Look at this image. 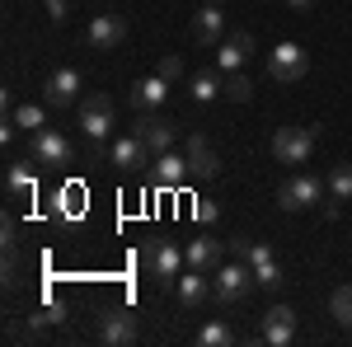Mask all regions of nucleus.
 Segmentation results:
<instances>
[{"mask_svg":"<svg viewBox=\"0 0 352 347\" xmlns=\"http://www.w3.org/2000/svg\"><path fill=\"white\" fill-rule=\"evenodd\" d=\"M254 287H258V282H254V267L235 258V263H221V267H217L212 295H217L221 305H240V300H244L249 291H254Z\"/></svg>","mask_w":352,"mask_h":347,"instance_id":"f257e3e1","label":"nucleus"},{"mask_svg":"<svg viewBox=\"0 0 352 347\" xmlns=\"http://www.w3.org/2000/svg\"><path fill=\"white\" fill-rule=\"evenodd\" d=\"M320 202H324V179H315V174H292L277 188L282 212H305V207H320Z\"/></svg>","mask_w":352,"mask_h":347,"instance_id":"f03ea898","label":"nucleus"},{"mask_svg":"<svg viewBox=\"0 0 352 347\" xmlns=\"http://www.w3.org/2000/svg\"><path fill=\"white\" fill-rule=\"evenodd\" d=\"M315 150V127H277L272 132V160L277 164H305Z\"/></svg>","mask_w":352,"mask_h":347,"instance_id":"7ed1b4c3","label":"nucleus"},{"mask_svg":"<svg viewBox=\"0 0 352 347\" xmlns=\"http://www.w3.org/2000/svg\"><path fill=\"white\" fill-rule=\"evenodd\" d=\"M305 71H310V56H305L300 43H277V47L268 52V76L277 85H296Z\"/></svg>","mask_w":352,"mask_h":347,"instance_id":"20e7f679","label":"nucleus"},{"mask_svg":"<svg viewBox=\"0 0 352 347\" xmlns=\"http://www.w3.org/2000/svg\"><path fill=\"white\" fill-rule=\"evenodd\" d=\"M146 267H151V277L155 282H179V272L188 267V254H179V244H169V240H151L146 244Z\"/></svg>","mask_w":352,"mask_h":347,"instance_id":"39448f33","label":"nucleus"},{"mask_svg":"<svg viewBox=\"0 0 352 347\" xmlns=\"http://www.w3.org/2000/svg\"><path fill=\"white\" fill-rule=\"evenodd\" d=\"M80 132L94 141V146H104L113 136V99L109 94H89L80 104Z\"/></svg>","mask_w":352,"mask_h":347,"instance_id":"423d86ee","label":"nucleus"},{"mask_svg":"<svg viewBox=\"0 0 352 347\" xmlns=\"http://www.w3.org/2000/svg\"><path fill=\"white\" fill-rule=\"evenodd\" d=\"M136 338H141V315H132V310H104L99 343L104 347H132Z\"/></svg>","mask_w":352,"mask_h":347,"instance_id":"0eeeda50","label":"nucleus"},{"mask_svg":"<svg viewBox=\"0 0 352 347\" xmlns=\"http://www.w3.org/2000/svg\"><path fill=\"white\" fill-rule=\"evenodd\" d=\"M76 160V150H71V141L52 127H43V132H33V164H43V169H61V164Z\"/></svg>","mask_w":352,"mask_h":347,"instance_id":"6e6552de","label":"nucleus"},{"mask_svg":"<svg viewBox=\"0 0 352 347\" xmlns=\"http://www.w3.org/2000/svg\"><path fill=\"white\" fill-rule=\"evenodd\" d=\"M122 38H127V19H122V14H94L89 28H85V43H89L94 52H113V47H122Z\"/></svg>","mask_w":352,"mask_h":347,"instance_id":"1a4fd4ad","label":"nucleus"},{"mask_svg":"<svg viewBox=\"0 0 352 347\" xmlns=\"http://www.w3.org/2000/svg\"><path fill=\"white\" fill-rule=\"evenodd\" d=\"M76 99H80V71H76V66L52 71L47 85H43V104H47V108H71Z\"/></svg>","mask_w":352,"mask_h":347,"instance_id":"9d476101","label":"nucleus"},{"mask_svg":"<svg viewBox=\"0 0 352 347\" xmlns=\"http://www.w3.org/2000/svg\"><path fill=\"white\" fill-rule=\"evenodd\" d=\"M141 122H136V136H141V146L151 150V155H164L169 146H174V122L164 117V113H136Z\"/></svg>","mask_w":352,"mask_h":347,"instance_id":"9b49d317","label":"nucleus"},{"mask_svg":"<svg viewBox=\"0 0 352 347\" xmlns=\"http://www.w3.org/2000/svg\"><path fill=\"white\" fill-rule=\"evenodd\" d=\"M296 338V310L292 305H272L263 315V343L268 347H287Z\"/></svg>","mask_w":352,"mask_h":347,"instance_id":"f8f14e48","label":"nucleus"},{"mask_svg":"<svg viewBox=\"0 0 352 347\" xmlns=\"http://www.w3.org/2000/svg\"><path fill=\"white\" fill-rule=\"evenodd\" d=\"M164 99H169V80H164V76H146V80L132 85V108L136 113H160Z\"/></svg>","mask_w":352,"mask_h":347,"instance_id":"ddd939ff","label":"nucleus"},{"mask_svg":"<svg viewBox=\"0 0 352 347\" xmlns=\"http://www.w3.org/2000/svg\"><path fill=\"white\" fill-rule=\"evenodd\" d=\"M249 52H254V33H230V38H221L217 71H221V76H226V71H240L244 61H249Z\"/></svg>","mask_w":352,"mask_h":347,"instance_id":"4468645a","label":"nucleus"},{"mask_svg":"<svg viewBox=\"0 0 352 347\" xmlns=\"http://www.w3.org/2000/svg\"><path fill=\"white\" fill-rule=\"evenodd\" d=\"M146 155H151V150H146V146H141V136H118V141H113L109 146V164L113 169H122V174H132V169H141V164H146Z\"/></svg>","mask_w":352,"mask_h":347,"instance_id":"2eb2a0df","label":"nucleus"},{"mask_svg":"<svg viewBox=\"0 0 352 347\" xmlns=\"http://www.w3.org/2000/svg\"><path fill=\"white\" fill-rule=\"evenodd\" d=\"M207 300H212V282H207V272H197V267L179 272V305H184V310H202Z\"/></svg>","mask_w":352,"mask_h":347,"instance_id":"dca6fc26","label":"nucleus"},{"mask_svg":"<svg viewBox=\"0 0 352 347\" xmlns=\"http://www.w3.org/2000/svg\"><path fill=\"white\" fill-rule=\"evenodd\" d=\"M188 174L192 179H217L221 174V160H217V150H212L207 136H192L188 141Z\"/></svg>","mask_w":352,"mask_h":347,"instance_id":"f3484780","label":"nucleus"},{"mask_svg":"<svg viewBox=\"0 0 352 347\" xmlns=\"http://www.w3.org/2000/svg\"><path fill=\"white\" fill-rule=\"evenodd\" d=\"M192 174H188V155H174V150H164L160 160H155V183L160 188H184Z\"/></svg>","mask_w":352,"mask_h":347,"instance_id":"a211bd4d","label":"nucleus"},{"mask_svg":"<svg viewBox=\"0 0 352 347\" xmlns=\"http://www.w3.org/2000/svg\"><path fill=\"white\" fill-rule=\"evenodd\" d=\"M184 254H188V267H197V272H217L221 267V240H212V235L192 240Z\"/></svg>","mask_w":352,"mask_h":347,"instance_id":"6ab92c4d","label":"nucleus"},{"mask_svg":"<svg viewBox=\"0 0 352 347\" xmlns=\"http://www.w3.org/2000/svg\"><path fill=\"white\" fill-rule=\"evenodd\" d=\"M221 33H226V14H221L217 5H207V10L192 14V43H217Z\"/></svg>","mask_w":352,"mask_h":347,"instance_id":"aec40b11","label":"nucleus"},{"mask_svg":"<svg viewBox=\"0 0 352 347\" xmlns=\"http://www.w3.org/2000/svg\"><path fill=\"white\" fill-rule=\"evenodd\" d=\"M217 94H226V76L221 71H197L188 80V99L192 104H212Z\"/></svg>","mask_w":352,"mask_h":347,"instance_id":"412c9836","label":"nucleus"},{"mask_svg":"<svg viewBox=\"0 0 352 347\" xmlns=\"http://www.w3.org/2000/svg\"><path fill=\"white\" fill-rule=\"evenodd\" d=\"M5 192H10V202L33 197V169H28V164H10V169H5Z\"/></svg>","mask_w":352,"mask_h":347,"instance_id":"4be33fe9","label":"nucleus"},{"mask_svg":"<svg viewBox=\"0 0 352 347\" xmlns=\"http://www.w3.org/2000/svg\"><path fill=\"white\" fill-rule=\"evenodd\" d=\"M230 249H235V258H240V263H249V267H258V263H268L272 258V249L263 240H249V235H235V240H230Z\"/></svg>","mask_w":352,"mask_h":347,"instance_id":"5701e85b","label":"nucleus"},{"mask_svg":"<svg viewBox=\"0 0 352 347\" xmlns=\"http://www.w3.org/2000/svg\"><path fill=\"white\" fill-rule=\"evenodd\" d=\"M43 117H47V104H10V122L24 132H43Z\"/></svg>","mask_w":352,"mask_h":347,"instance_id":"b1692460","label":"nucleus"},{"mask_svg":"<svg viewBox=\"0 0 352 347\" xmlns=\"http://www.w3.org/2000/svg\"><path fill=\"white\" fill-rule=\"evenodd\" d=\"M47 324H66V310H61L56 300H43V305H38V310L28 315V338H38V333H43Z\"/></svg>","mask_w":352,"mask_h":347,"instance_id":"393cba45","label":"nucleus"},{"mask_svg":"<svg viewBox=\"0 0 352 347\" xmlns=\"http://www.w3.org/2000/svg\"><path fill=\"white\" fill-rule=\"evenodd\" d=\"M329 197L333 202H352V164H333L329 169Z\"/></svg>","mask_w":352,"mask_h":347,"instance_id":"a878e982","label":"nucleus"},{"mask_svg":"<svg viewBox=\"0 0 352 347\" xmlns=\"http://www.w3.org/2000/svg\"><path fill=\"white\" fill-rule=\"evenodd\" d=\"M254 282H258L263 291H277V287L287 282V272H282V263H277V258H268V263L254 267Z\"/></svg>","mask_w":352,"mask_h":347,"instance_id":"bb28decb","label":"nucleus"},{"mask_svg":"<svg viewBox=\"0 0 352 347\" xmlns=\"http://www.w3.org/2000/svg\"><path fill=\"white\" fill-rule=\"evenodd\" d=\"M197 343H202V347H230V343H235V333H230L226 324H202V328H197Z\"/></svg>","mask_w":352,"mask_h":347,"instance_id":"cd10ccee","label":"nucleus"},{"mask_svg":"<svg viewBox=\"0 0 352 347\" xmlns=\"http://www.w3.org/2000/svg\"><path fill=\"white\" fill-rule=\"evenodd\" d=\"M254 94V85H249V76L244 71H226V99H235V104H244Z\"/></svg>","mask_w":352,"mask_h":347,"instance_id":"c85d7f7f","label":"nucleus"},{"mask_svg":"<svg viewBox=\"0 0 352 347\" xmlns=\"http://www.w3.org/2000/svg\"><path fill=\"white\" fill-rule=\"evenodd\" d=\"M329 310H333V320H338V324H348V328H352V287H338L333 300H329Z\"/></svg>","mask_w":352,"mask_h":347,"instance_id":"c756f323","label":"nucleus"},{"mask_svg":"<svg viewBox=\"0 0 352 347\" xmlns=\"http://www.w3.org/2000/svg\"><path fill=\"white\" fill-rule=\"evenodd\" d=\"M155 76H164L169 85H179V80H184V56H174V52H169V56H160Z\"/></svg>","mask_w":352,"mask_h":347,"instance_id":"7c9ffc66","label":"nucleus"},{"mask_svg":"<svg viewBox=\"0 0 352 347\" xmlns=\"http://www.w3.org/2000/svg\"><path fill=\"white\" fill-rule=\"evenodd\" d=\"M217 216H221L217 202H197V221H202V225H207V221H217Z\"/></svg>","mask_w":352,"mask_h":347,"instance_id":"2f4dec72","label":"nucleus"},{"mask_svg":"<svg viewBox=\"0 0 352 347\" xmlns=\"http://www.w3.org/2000/svg\"><path fill=\"white\" fill-rule=\"evenodd\" d=\"M287 5H292L296 14H305V10H315V0H287Z\"/></svg>","mask_w":352,"mask_h":347,"instance_id":"473e14b6","label":"nucleus"},{"mask_svg":"<svg viewBox=\"0 0 352 347\" xmlns=\"http://www.w3.org/2000/svg\"><path fill=\"white\" fill-rule=\"evenodd\" d=\"M47 10H52V19H66V5L61 0H47Z\"/></svg>","mask_w":352,"mask_h":347,"instance_id":"72a5a7b5","label":"nucleus"},{"mask_svg":"<svg viewBox=\"0 0 352 347\" xmlns=\"http://www.w3.org/2000/svg\"><path fill=\"white\" fill-rule=\"evenodd\" d=\"M207 5H221V0H207Z\"/></svg>","mask_w":352,"mask_h":347,"instance_id":"f704fd0d","label":"nucleus"}]
</instances>
